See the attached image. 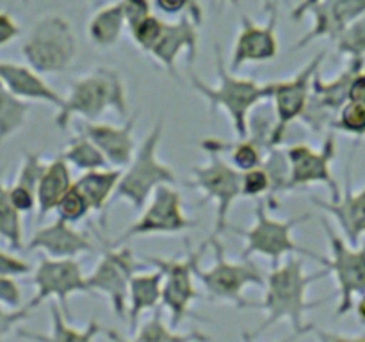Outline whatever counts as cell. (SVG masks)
<instances>
[{
  "mask_svg": "<svg viewBox=\"0 0 365 342\" xmlns=\"http://www.w3.org/2000/svg\"><path fill=\"white\" fill-rule=\"evenodd\" d=\"M328 276V271H321L317 274H307L303 267L302 255H289L282 260L278 266H274L266 276V294L262 303H252L250 309H262L266 317L260 323L259 330L252 331L246 337H259L271 326H274L280 321H289L292 324L294 333L303 335L307 331H312V324L305 321L309 310L316 309L321 301H309L307 291L314 281Z\"/></svg>",
  "mask_w": 365,
  "mask_h": 342,
  "instance_id": "1",
  "label": "cell"
},
{
  "mask_svg": "<svg viewBox=\"0 0 365 342\" xmlns=\"http://www.w3.org/2000/svg\"><path fill=\"white\" fill-rule=\"evenodd\" d=\"M216 52L217 84L210 86L198 75L191 73L192 89L207 102L210 110L221 109L234 127L239 139L250 135V114L273 96V82H257L253 78L237 77L235 71L227 66V59L220 45H214Z\"/></svg>",
  "mask_w": 365,
  "mask_h": 342,
  "instance_id": "2",
  "label": "cell"
},
{
  "mask_svg": "<svg viewBox=\"0 0 365 342\" xmlns=\"http://www.w3.org/2000/svg\"><path fill=\"white\" fill-rule=\"evenodd\" d=\"M107 110L116 113L121 120L130 116L127 86L120 71L98 66L71 82L70 91L64 96L63 107L57 110L53 121L61 130H68L75 116L84 121H98Z\"/></svg>",
  "mask_w": 365,
  "mask_h": 342,
  "instance_id": "3",
  "label": "cell"
},
{
  "mask_svg": "<svg viewBox=\"0 0 365 342\" xmlns=\"http://www.w3.org/2000/svg\"><path fill=\"white\" fill-rule=\"evenodd\" d=\"M163 135L164 121H157L138 146L128 166L121 170L113 202L121 200L127 202L132 209L141 210L157 187L177 182V173L173 167L159 159Z\"/></svg>",
  "mask_w": 365,
  "mask_h": 342,
  "instance_id": "4",
  "label": "cell"
},
{
  "mask_svg": "<svg viewBox=\"0 0 365 342\" xmlns=\"http://www.w3.org/2000/svg\"><path fill=\"white\" fill-rule=\"evenodd\" d=\"M312 217L310 212H303L299 216L289 217V219H274L267 214V202L264 198L257 200L253 209V224L250 228L228 227L227 232L239 235L246 241L241 256L252 259V256H266L271 266H278L285 256L302 255L314 259L316 252L299 246L292 237L296 227L309 221Z\"/></svg>",
  "mask_w": 365,
  "mask_h": 342,
  "instance_id": "5",
  "label": "cell"
},
{
  "mask_svg": "<svg viewBox=\"0 0 365 342\" xmlns=\"http://www.w3.org/2000/svg\"><path fill=\"white\" fill-rule=\"evenodd\" d=\"M209 242L214 253V264L207 269H203L202 262L196 266V276L205 289V298L209 301L230 303L242 310L250 309L252 301L245 298V291L252 285L264 287L266 285L264 273L252 259L241 256L239 262L228 260L217 235H210Z\"/></svg>",
  "mask_w": 365,
  "mask_h": 342,
  "instance_id": "6",
  "label": "cell"
},
{
  "mask_svg": "<svg viewBox=\"0 0 365 342\" xmlns=\"http://www.w3.org/2000/svg\"><path fill=\"white\" fill-rule=\"evenodd\" d=\"M78 39L70 21L61 14H45L29 31L21 43L25 63L41 75L64 73L73 66Z\"/></svg>",
  "mask_w": 365,
  "mask_h": 342,
  "instance_id": "7",
  "label": "cell"
},
{
  "mask_svg": "<svg viewBox=\"0 0 365 342\" xmlns=\"http://www.w3.org/2000/svg\"><path fill=\"white\" fill-rule=\"evenodd\" d=\"M210 246L209 239L202 242L198 249H192L187 242V255L184 259H164L160 255H143L146 264L153 269L163 271V306L170 312L171 324L180 326L185 319L205 321L203 317L192 314V303L203 299L205 296L198 291V276L196 266L203 260L207 248Z\"/></svg>",
  "mask_w": 365,
  "mask_h": 342,
  "instance_id": "8",
  "label": "cell"
},
{
  "mask_svg": "<svg viewBox=\"0 0 365 342\" xmlns=\"http://www.w3.org/2000/svg\"><path fill=\"white\" fill-rule=\"evenodd\" d=\"M328 242H330V259L316 253L314 260L334 274L337 281L339 303L335 309V317H344L355 309V298L365 292V244L353 246L346 241L344 235L339 234L324 217H321Z\"/></svg>",
  "mask_w": 365,
  "mask_h": 342,
  "instance_id": "9",
  "label": "cell"
},
{
  "mask_svg": "<svg viewBox=\"0 0 365 342\" xmlns=\"http://www.w3.org/2000/svg\"><path fill=\"white\" fill-rule=\"evenodd\" d=\"M207 155H209L207 162L191 167V180L187 182V185L203 192L209 202H214L216 221H214L212 234L220 237L230 227L228 216H230L232 207L239 198H242V171L232 166L230 160L225 159L221 153L207 152Z\"/></svg>",
  "mask_w": 365,
  "mask_h": 342,
  "instance_id": "10",
  "label": "cell"
},
{
  "mask_svg": "<svg viewBox=\"0 0 365 342\" xmlns=\"http://www.w3.org/2000/svg\"><path fill=\"white\" fill-rule=\"evenodd\" d=\"M139 267L141 262L127 244L103 242L102 256L88 276L89 291L106 296L116 317L123 321H127L128 285Z\"/></svg>",
  "mask_w": 365,
  "mask_h": 342,
  "instance_id": "11",
  "label": "cell"
},
{
  "mask_svg": "<svg viewBox=\"0 0 365 342\" xmlns=\"http://www.w3.org/2000/svg\"><path fill=\"white\" fill-rule=\"evenodd\" d=\"M195 224L196 221L185 214L180 192L173 184H164L155 189L148 203L143 207L141 216L114 241V244H125L130 239L146 235L182 234Z\"/></svg>",
  "mask_w": 365,
  "mask_h": 342,
  "instance_id": "12",
  "label": "cell"
},
{
  "mask_svg": "<svg viewBox=\"0 0 365 342\" xmlns=\"http://www.w3.org/2000/svg\"><path fill=\"white\" fill-rule=\"evenodd\" d=\"M364 68L365 59H348L344 70L330 81H324L321 77V70H317L314 75L309 103L299 121L314 134H323L324 130L331 128L339 110L349 100V86L353 77Z\"/></svg>",
  "mask_w": 365,
  "mask_h": 342,
  "instance_id": "13",
  "label": "cell"
},
{
  "mask_svg": "<svg viewBox=\"0 0 365 342\" xmlns=\"http://www.w3.org/2000/svg\"><path fill=\"white\" fill-rule=\"evenodd\" d=\"M327 52L321 50L312 57L302 70L291 78L285 81H273V114L274 128L271 134V146H280L284 142L289 127L303 116L309 103L310 91H312V81L321 64L324 63Z\"/></svg>",
  "mask_w": 365,
  "mask_h": 342,
  "instance_id": "14",
  "label": "cell"
},
{
  "mask_svg": "<svg viewBox=\"0 0 365 342\" xmlns=\"http://www.w3.org/2000/svg\"><path fill=\"white\" fill-rule=\"evenodd\" d=\"M32 284L36 287V294L27 303L31 310L38 309L43 301L57 299L61 309L70 314L68 299L78 292H91L88 285V276L82 271L77 256H66V259H53L48 255L43 256L32 274Z\"/></svg>",
  "mask_w": 365,
  "mask_h": 342,
  "instance_id": "15",
  "label": "cell"
},
{
  "mask_svg": "<svg viewBox=\"0 0 365 342\" xmlns=\"http://www.w3.org/2000/svg\"><path fill=\"white\" fill-rule=\"evenodd\" d=\"M285 153L289 160V191L323 184L330 191V200L341 198V185L331 171V164L337 155V141L331 132L319 150H314L305 142H298L289 146Z\"/></svg>",
  "mask_w": 365,
  "mask_h": 342,
  "instance_id": "16",
  "label": "cell"
},
{
  "mask_svg": "<svg viewBox=\"0 0 365 342\" xmlns=\"http://www.w3.org/2000/svg\"><path fill=\"white\" fill-rule=\"evenodd\" d=\"M266 7L269 16L262 25L255 24L246 13H241V28L235 36L228 64L232 71H239L246 64L267 63L278 56V2L271 0Z\"/></svg>",
  "mask_w": 365,
  "mask_h": 342,
  "instance_id": "17",
  "label": "cell"
},
{
  "mask_svg": "<svg viewBox=\"0 0 365 342\" xmlns=\"http://www.w3.org/2000/svg\"><path fill=\"white\" fill-rule=\"evenodd\" d=\"M353 155L346 164L344 173V192L339 200H324L317 195H310V202L321 209L323 212L330 214L337 221L342 235L346 241L353 246H359L365 235V185L360 191H353L351 180Z\"/></svg>",
  "mask_w": 365,
  "mask_h": 342,
  "instance_id": "18",
  "label": "cell"
},
{
  "mask_svg": "<svg viewBox=\"0 0 365 342\" xmlns=\"http://www.w3.org/2000/svg\"><path fill=\"white\" fill-rule=\"evenodd\" d=\"M200 25L187 14H182L177 21H166L163 36L159 41L153 45L148 56L157 64L166 70L168 75L178 78V57L182 53L187 56V64L192 66L198 57V43H200Z\"/></svg>",
  "mask_w": 365,
  "mask_h": 342,
  "instance_id": "19",
  "label": "cell"
},
{
  "mask_svg": "<svg viewBox=\"0 0 365 342\" xmlns=\"http://www.w3.org/2000/svg\"><path fill=\"white\" fill-rule=\"evenodd\" d=\"M314 25L292 50H303L316 39H330L331 43L362 14H365V0H319L309 9Z\"/></svg>",
  "mask_w": 365,
  "mask_h": 342,
  "instance_id": "20",
  "label": "cell"
},
{
  "mask_svg": "<svg viewBox=\"0 0 365 342\" xmlns=\"http://www.w3.org/2000/svg\"><path fill=\"white\" fill-rule=\"evenodd\" d=\"M135 123H138V114L128 116L121 125L102 123V121H84L78 132L88 135L98 146L100 152L106 155L109 166L123 170V167L128 166L135 150H138L134 139Z\"/></svg>",
  "mask_w": 365,
  "mask_h": 342,
  "instance_id": "21",
  "label": "cell"
},
{
  "mask_svg": "<svg viewBox=\"0 0 365 342\" xmlns=\"http://www.w3.org/2000/svg\"><path fill=\"white\" fill-rule=\"evenodd\" d=\"M25 249L43 252L53 259H66L96 252V246L84 232L73 228L68 221L56 217L52 223L34 232V235L25 242Z\"/></svg>",
  "mask_w": 365,
  "mask_h": 342,
  "instance_id": "22",
  "label": "cell"
},
{
  "mask_svg": "<svg viewBox=\"0 0 365 342\" xmlns=\"http://www.w3.org/2000/svg\"><path fill=\"white\" fill-rule=\"evenodd\" d=\"M0 82L9 89L18 98L27 102H41L56 107L57 110L63 107L64 96L57 93L41 73L31 68L29 64L9 63L0 61Z\"/></svg>",
  "mask_w": 365,
  "mask_h": 342,
  "instance_id": "23",
  "label": "cell"
},
{
  "mask_svg": "<svg viewBox=\"0 0 365 342\" xmlns=\"http://www.w3.org/2000/svg\"><path fill=\"white\" fill-rule=\"evenodd\" d=\"M73 185L71 166L63 155L46 162L41 180L38 184L36 198H38V221H43L50 212H56L57 203L61 202L68 189Z\"/></svg>",
  "mask_w": 365,
  "mask_h": 342,
  "instance_id": "24",
  "label": "cell"
},
{
  "mask_svg": "<svg viewBox=\"0 0 365 342\" xmlns=\"http://www.w3.org/2000/svg\"><path fill=\"white\" fill-rule=\"evenodd\" d=\"M163 271H148V273H135L128 285V310L127 323L134 331L139 326V319L148 310L163 305Z\"/></svg>",
  "mask_w": 365,
  "mask_h": 342,
  "instance_id": "25",
  "label": "cell"
},
{
  "mask_svg": "<svg viewBox=\"0 0 365 342\" xmlns=\"http://www.w3.org/2000/svg\"><path fill=\"white\" fill-rule=\"evenodd\" d=\"M200 148L205 153L217 152L221 155L228 157L232 166L237 167L239 171L262 166L267 152L266 146L257 141L255 138H252V135L242 139L237 138V141H223V139L217 138H205L200 142Z\"/></svg>",
  "mask_w": 365,
  "mask_h": 342,
  "instance_id": "26",
  "label": "cell"
},
{
  "mask_svg": "<svg viewBox=\"0 0 365 342\" xmlns=\"http://www.w3.org/2000/svg\"><path fill=\"white\" fill-rule=\"evenodd\" d=\"M66 312L61 309L59 303L50 301V333H27L20 331V335L29 338L52 342H91L102 331H109L98 321L91 319L86 326H73L66 321Z\"/></svg>",
  "mask_w": 365,
  "mask_h": 342,
  "instance_id": "27",
  "label": "cell"
},
{
  "mask_svg": "<svg viewBox=\"0 0 365 342\" xmlns=\"http://www.w3.org/2000/svg\"><path fill=\"white\" fill-rule=\"evenodd\" d=\"M125 28H127V18L120 0H116L96 9V13L93 14L88 24L89 41L96 48H113L120 43Z\"/></svg>",
  "mask_w": 365,
  "mask_h": 342,
  "instance_id": "28",
  "label": "cell"
},
{
  "mask_svg": "<svg viewBox=\"0 0 365 342\" xmlns=\"http://www.w3.org/2000/svg\"><path fill=\"white\" fill-rule=\"evenodd\" d=\"M120 167H100V170L84 171L75 180V185L84 192L91 205L93 212H103L109 203H113L114 192H116L118 182H120Z\"/></svg>",
  "mask_w": 365,
  "mask_h": 342,
  "instance_id": "29",
  "label": "cell"
},
{
  "mask_svg": "<svg viewBox=\"0 0 365 342\" xmlns=\"http://www.w3.org/2000/svg\"><path fill=\"white\" fill-rule=\"evenodd\" d=\"M132 341L138 342H189V341H209V335L202 331H178L173 324L164 323V314L160 306L152 310V316L139 324L130 335Z\"/></svg>",
  "mask_w": 365,
  "mask_h": 342,
  "instance_id": "30",
  "label": "cell"
},
{
  "mask_svg": "<svg viewBox=\"0 0 365 342\" xmlns=\"http://www.w3.org/2000/svg\"><path fill=\"white\" fill-rule=\"evenodd\" d=\"M31 113V102L18 98L0 82V145L25 127Z\"/></svg>",
  "mask_w": 365,
  "mask_h": 342,
  "instance_id": "31",
  "label": "cell"
},
{
  "mask_svg": "<svg viewBox=\"0 0 365 342\" xmlns=\"http://www.w3.org/2000/svg\"><path fill=\"white\" fill-rule=\"evenodd\" d=\"M0 241L6 242L11 252L25 249L21 212L11 202L9 187L2 184V178H0Z\"/></svg>",
  "mask_w": 365,
  "mask_h": 342,
  "instance_id": "32",
  "label": "cell"
},
{
  "mask_svg": "<svg viewBox=\"0 0 365 342\" xmlns=\"http://www.w3.org/2000/svg\"><path fill=\"white\" fill-rule=\"evenodd\" d=\"M61 155L70 162L71 167H77L78 171H91V170H100V167H107L109 162H107L106 155L100 152L98 146L84 135L82 132H77L73 138L70 139L66 148L63 150Z\"/></svg>",
  "mask_w": 365,
  "mask_h": 342,
  "instance_id": "33",
  "label": "cell"
},
{
  "mask_svg": "<svg viewBox=\"0 0 365 342\" xmlns=\"http://www.w3.org/2000/svg\"><path fill=\"white\" fill-rule=\"evenodd\" d=\"M334 43L339 56H346L348 59H365V14L356 18Z\"/></svg>",
  "mask_w": 365,
  "mask_h": 342,
  "instance_id": "34",
  "label": "cell"
},
{
  "mask_svg": "<svg viewBox=\"0 0 365 342\" xmlns=\"http://www.w3.org/2000/svg\"><path fill=\"white\" fill-rule=\"evenodd\" d=\"M331 128L342 134L355 135L356 139L365 138V103L348 100L344 107L339 110Z\"/></svg>",
  "mask_w": 365,
  "mask_h": 342,
  "instance_id": "35",
  "label": "cell"
},
{
  "mask_svg": "<svg viewBox=\"0 0 365 342\" xmlns=\"http://www.w3.org/2000/svg\"><path fill=\"white\" fill-rule=\"evenodd\" d=\"M89 212H93V209L91 205H89L88 198H86L84 192H82L73 182V185L68 189L66 195H64L63 198H61V202L57 203L56 207L57 217L75 224L78 223V221L86 219V217L89 216Z\"/></svg>",
  "mask_w": 365,
  "mask_h": 342,
  "instance_id": "36",
  "label": "cell"
},
{
  "mask_svg": "<svg viewBox=\"0 0 365 342\" xmlns=\"http://www.w3.org/2000/svg\"><path fill=\"white\" fill-rule=\"evenodd\" d=\"M164 27H166V21L152 13L146 18H143L141 21H138L135 25H132L128 28V32H130V38L134 41V45L145 53H148L153 48V45L159 41L160 36H163Z\"/></svg>",
  "mask_w": 365,
  "mask_h": 342,
  "instance_id": "37",
  "label": "cell"
},
{
  "mask_svg": "<svg viewBox=\"0 0 365 342\" xmlns=\"http://www.w3.org/2000/svg\"><path fill=\"white\" fill-rule=\"evenodd\" d=\"M241 192L242 198H264L271 195V177L269 171L262 166L252 167V170L242 171L241 178Z\"/></svg>",
  "mask_w": 365,
  "mask_h": 342,
  "instance_id": "38",
  "label": "cell"
},
{
  "mask_svg": "<svg viewBox=\"0 0 365 342\" xmlns=\"http://www.w3.org/2000/svg\"><path fill=\"white\" fill-rule=\"evenodd\" d=\"M46 162L41 159L39 153L27 152L21 160V166L18 170L16 178H14V184L25 185V187L32 189V191H38V184L41 180V175L45 171Z\"/></svg>",
  "mask_w": 365,
  "mask_h": 342,
  "instance_id": "39",
  "label": "cell"
},
{
  "mask_svg": "<svg viewBox=\"0 0 365 342\" xmlns=\"http://www.w3.org/2000/svg\"><path fill=\"white\" fill-rule=\"evenodd\" d=\"M153 4L164 14H173V16L187 14L198 25H202L203 21V9L198 0H153Z\"/></svg>",
  "mask_w": 365,
  "mask_h": 342,
  "instance_id": "40",
  "label": "cell"
},
{
  "mask_svg": "<svg viewBox=\"0 0 365 342\" xmlns=\"http://www.w3.org/2000/svg\"><path fill=\"white\" fill-rule=\"evenodd\" d=\"M32 310L27 305L20 306V309H9L4 303H0V341L6 338L14 328L20 323H24L25 319L31 317Z\"/></svg>",
  "mask_w": 365,
  "mask_h": 342,
  "instance_id": "41",
  "label": "cell"
},
{
  "mask_svg": "<svg viewBox=\"0 0 365 342\" xmlns=\"http://www.w3.org/2000/svg\"><path fill=\"white\" fill-rule=\"evenodd\" d=\"M9 198L14 203L21 214H31L38 209V198H36V191L25 187L20 184H11L9 185Z\"/></svg>",
  "mask_w": 365,
  "mask_h": 342,
  "instance_id": "42",
  "label": "cell"
},
{
  "mask_svg": "<svg viewBox=\"0 0 365 342\" xmlns=\"http://www.w3.org/2000/svg\"><path fill=\"white\" fill-rule=\"evenodd\" d=\"M34 267L31 266V262H27L21 256L13 255L9 252H4L0 249V274H6V276H25V274L32 273Z\"/></svg>",
  "mask_w": 365,
  "mask_h": 342,
  "instance_id": "43",
  "label": "cell"
},
{
  "mask_svg": "<svg viewBox=\"0 0 365 342\" xmlns=\"http://www.w3.org/2000/svg\"><path fill=\"white\" fill-rule=\"evenodd\" d=\"M0 303H4L9 309L24 306V294H21L20 285L16 284L13 276L0 274Z\"/></svg>",
  "mask_w": 365,
  "mask_h": 342,
  "instance_id": "44",
  "label": "cell"
},
{
  "mask_svg": "<svg viewBox=\"0 0 365 342\" xmlns=\"http://www.w3.org/2000/svg\"><path fill=\"white\" fill-rule=\"evenodd\" d=\"M121 7H123L125 18H127V31L135 25L138 21H141L143 18H146L148 14H152V2L150 0H120Z\"/></svg>",
  "mask_w": 365,
  "mask_h": 342,
  "instance_id": "45",
  "label": "cell"
},
{
  "mask_svg": "<svg viewBox=\"0 0 365 342\" xmlns=\"http://www.w3.org/2000/svg\"><path fill=\"white\" fill-rule=\"evenodd\" d=\"M20 34L21 27L18 25V21L11 16V13L0 11V48L9 45V43L14 41Z\"/></svg>",
  "mask_w": 365,
  "mask_h": 342,
  "instance_id": "46",
  "label": "cell"
},
{
  "mask_svg": "<svg viewBox=\"0 0 365 342\" xmlns=\"http://www.w3.org/2000/svg\"><path fill=\"white\" fill-rule=\"evenodd\" d=\"M349 100L365 103V70L359 71L353 77L351 86H349Z\"/></svg>",
  "mask_w": 365,
  "mask_h": 342,
  "instance_id": "47",
  "label": "cell"
},
{
  "mask_svg": "<svg viewBox=\"0 0 365 342\" xmlns=\"http://www.w3.org/2000/svg\"><path fill=\"white\" fill-rule=\"evenodd\" d=\"M316 2H319V0H302V2H299L298 6H296L294 9L291 11V20L292 21H302L303 18L309 14L310 7H312Z\"/></svg>",
  "mask_w": 365,
  "mask_h": 342,
  "instance_id": "48",
  "label": "cell"
},
{
  "mask_svg": "<svg viewBox=\"0 0 365 342\" xmlns=\"http://www.w3.org/2000/svg\"><path fill=\"white\" fill-rule=\"evenodd\" d=\"M355 310H356V316H359L360 323L365 324V292L362 296H359V299H356Z\"/></svg>",
  "mask_w": 365,
  "mask_h": 342,
  "instance_id": "49",
  "label": "cell"
},
{
  "mask_svg": "<svg viewBox=\"0 0 365 342\" xmlns=\"http://www.w3.org/2000/svg\"><path fill=\"white\" fill-rule=\"evenodd\" d=\"M88 2H89V6L95 7V9H100V7L107 6V4L114 2V0H88Z\"/></svg>",
  "mask_w": 365,
  "mask_h": 342,
  "instance_id": "50",
  "label": "cell"
},
{
  "mask_svg": "<svg viewBox=\"0 0 365 342\" xmlns=\"http://www.w3.org/2000/svg\"><path fill=\"white\" fill-rule=\"evenodd\" d=\"M221 2H230V4H234V6L239 7V0H221ZM264 2H266V6H267V4H269L271 0H264Z\"/></svg>",
  "mask_w": 365,
  "mask_h": 342,
  "instance_id": "51",
  "label": "cell"
}]
</instances>
